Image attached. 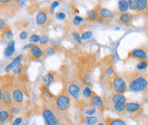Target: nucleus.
<instances>
[{
	"label": "nucleus",
	"mask_w": 148,
	"mask_h": 125,
	"mask_svg": "<svg viewBox=\"0 0 148 125\" xmlns=\"http://www.w3.org/2000/svg\"><path fill=\"white\" fill-rule=\"evenodd\" d=\"M125 80L127 83V89L131 92L139 93L146 90L148 87V78L146 74L139 71L125 73Z\"/></svg>",
	"instance_id": "obj_2"
},
{
	"label": "nucleus",
	"mask_w": 148,
	"mask_h": 125,
	"mask_svg": "<svg viewBox=\"0 0 148 125\" xmlns=\"http://www.w3.org/2000/svg\"><path fill=\"white\" fill-rule=\"evenodd\" d=\"M42 117L45 125H59L61 121L60 118L56 114V112L49 105L43 106Z\"/></svg>",
	"instance_id": "obj_4"
},
{
	"label": "nucleus",
	"mask_w": 148,
	"mask_h": 125,
	"mask_svg": "<svg viewBox=\"0 0 148 125\" xmlns=\"http://www.w3.org/2000/svg\"><path fill=\"white\" fill-rule=\"evenodd\" d=\"M110 101L113 104H116V103H127V98L125 97V95L123 94H117V93H114L110 95Z\"/></svg>",
	"instance_id": "obj_20"
},
{
	"label": "nucleus",
	"mask_w": 148,
	"mask_h": 125,
	"mask_svg": "<svg viewBox=\"0 0 148 125\" xmlns=\"http://www.w3.org/2000/svg\"><path fill=\"white\" fill-rule=\"evenodd\" d=\"M70 96L67 89H63L58 95L55 96L52 102L49 105L51 109L56 112V114L61 118L64 117L70 107Z\"/></svg>",
	"instance_id": "obj_3"
},
{
	"label": "nucleus",
	"mask_w": 148,
	"mask_h": 125,
	"mask_svg": "<svg viewBox=\"0 0 148 125\" xmlns=\"http://www.w3.org/2000/svg\"><path fill=\"white\" fill-rule=\"evenodd\" d=\"M104 124L106 125H127L123 119L118 118H106Z\"/></svg>",
	"instance_id": "obj_21"
},
{
	"label": "nucleus",
	"mask_w": 148,
	"mask_h": 125,
	"mask_svg": "<svg viewBox=\"0 0 148 125\" xmlns=\"http://www.w3.org/2000/svg\"><path fill=\"white\" fill-rule=\"evenodd\" d=\"M89 105L92 106V107H94V108H97L99 109L101 113H103L106 106L104 104V101L102 100V98L98 95L96 94L94 91L92 92V95H91V97L89 99Z\"/></svg>",
	"instance_id": "obj_9"
},
{
	"label": "nucleus",
	"mask_w": 148,
	"mask_h": 125,
	"mask_svg": "<svg viewBox=\"0 0 148 125\" xmlns=\"http://www.w3.org/2000/svg\"><path fill=\"white\" fill-rule=\"evenodd\" d=\"M27 56L31 61H40L43 58H45L43 47L40 44L38 43H33L30 49H28Z\"/></svg>",
	"instance_id": "obj_7"
},
{
	"label": "nucleus",
	"mask_w": 148,
	"mask_h": 125,
	"mask_svg": "<svg viewBox=\"0 0 148 125\" xmlns=\"http://www.w3.org/2000/svg\"><path fill=\"white\" fill-rule=\"evenodd\" d=\"M27 37H28V34H27V32L26 31H22L21 33H20V35H19V38H20V39H21V40L27 39Z\"/></svg>",
	"instance_id": "obj_45"
},
{
	"label": "nucleus",
	"mask_w": 148,
	"mask_h": 125,
	"mask_svg": "<svg viewBox=\"0 0 148 125\" xmlns=\"http://www.w3.org/2000/svg\"><path fill=\"white\" fill-rule=\"evenodd\" d=\"M8 109H9V111H10V114H11V116H12V117H14V116H16V115L19 114L21 111V108L20 107V105H15V104L13 105L12 106L9 107Z\"/></svg>",
	"instance_id": "obj_27"
},
{
	"label": "nucleus",
	"mask_w": 148,
	"mask_h": 125,
	"mask_svg": "<svg viewBox=\"0 0 148 125\" xmlns=\"http://www.w3.org/2000/svg\"><path fill=\"white\" fill-rule=\"evenodd\" d=\"M142 111L141 105L138 102H127L126 103V112L128 113H137Z\"/></svg>",
	"instance_id": "obj_16"
},
{
	"label": "nucleus",
	"mask_w": 148,
	"mask_h": 125,
	"mask_svg": "<svg viewBox=\"0 0 148 125\" xmlns=\"http://www.w3.org/2000/svg\"><path fill=\"white\" fill-rule=\"evenodd\" d=\"M21 123H22V118L21 117H18V118H16L13 120L11 125H21Z\"/></svg>",
	"instance_id": "obj_42"
},
{
	"label": "nucleus",
	"mask_w": 148,
	"mask_h": 125,
	"mask_svg": "<svg viewBox=\"0 0 148 125\" xmlns=\"http://www.w3.org/2000/svg\"><path fill=\"white\" fill-rule=\"evenodd\" d=\"M128 57L134 58L139 61H147L148 54L143 48H135L129 52Z\"/></svg>",
	"instance_id": "obj_11"
},
{
	"label": "nucleus",
	"mask_w": 148,
	"mask_h": 125,
	"mask_svg": "<svg viewBox=\"0 0 148 125\" xmlns=\"http://www.w3.org/2000/svg\"><path fill=\"white\" fill-rule=\"evenodd\" d=\"M148 10L147 0H136V11L139 13H144Z\"/></svg>",
	"instance_id": "obj_24"
},
{
	"label": "nucleus",
	"mask_w": 148,
	"mask_h": 125,
	"mask_svg": "<svg viewBox=\"0 0 148 125\" xmlns=\"http://www.w3.org/2000/svg\"><path fill=\"white\" fill-rule=\"evenodd\" d=\"M59 4H60V3L58 2V1H55V2H53L51 4V7H50V12H53V10H54V9L56 8V7H58V6H59Z\"/></svg>",
	"instance_id": "obj_43"
},
{
	"label": "nucleus",
	"mask_w": 148,
	"mask_h": 125,
	"mask_svg": "<svg viewBox=\"0 0 148 125\" xmlns=\"http://www.w3.org/2000/svg\"><path fill=\"white\" fill-rule=\"evenodd\" d=\"M0 23H1V25H0L1 31H3V27L4 28V26H5V22H4V21H3V19H1V20H0Z\"/></svg>",
	"instance_id": "obj_47"
},
{
	"label": "nucleus",
	"mask_w": 148,
	"mask_h": 125,
	"mask_svg": "<svg viewBox=\"0 0 148 125\" xmlns=\"http://www.w3.org/2000/svg\"><path fill=\"white\" fill-rule=\"evenodd\" d=\"M12 118L13 117L11 116L9 109L7 107L5 108H1V111H0V121H1V124H4L6 122H11L12 121Z\"/></svg>",
	"instance_id": "obj_18"
},
{
	"label": "nucleus",
	"mask_w": 148,
	"mask_h": 125,
	"mask_svg": "<svg viewBox=\"0 0 148 125\" xmlns=\"http://www.w3.org/2000/svg\"><path fill=\"white\" fill-rule=\"evenodd\" d=\"M12 97H13V101L15 105H21L23 103V101H24L23 91L17 85H15L12 87Z\"/></svg>",
	"instance_id": "obj_13"
},
{
	"label": "nucleus",
	"mask_w": 148,
	"mask_h": 125,
	"mask_svg": "<svg viewBox=\"0 0 148 125\" xmlns=\"http://www.w3.org/2000/svg\"><path fill=\"white\" fill-rule=\"evenodd\" d=\"M50 10L48 9H41L40 10L37 15H36V17H35V21H36V24L37 26H46L48 25H50V22H51V16H50Z\"/></svg>",
	"instance_id": "obj_8"
},
{
	"label": "nucleus",
	"mask_w": 148,
	"mask_h": 125,
	"mask_svg": "<svg viewBox=\"0 0 148 125\" xmlns=\"http://www.w3.org/2000/svg\"><path fill=\"white\" fill-rule=\"evenodd\" d=\"M40 95L42 97V99L44 100V101L47 105H50L52 101L54 100L55 96L49 89V87L45 86V84H41V86L40 87Z\"/></svg>",
	"instance_id": "obj_12"
},
{
	"label": "nucleus",
	"mask_w": 148,
	"mask_h": 125,
	"mask_svg": "<svg viewBox=\"0 0 148 125\" xmlns=\"http://www.w3.org/2000/svg\"><path fill=\"white\" fill-rule=\"evenodd\" d=\"M95 112H96V109L94 107H91L90 109H86L85 111V114H86L88 116H92Z\"/></svg>",
	"instance_id": "obj_41"
},
{
	"label": "nucleus",
	"mask_w": 148,
	"mask_h": 125,
	"mask_svg": "<svg viewBox=\"0 0 148 125\" xmlns=\"http://www.w3.org/2000/svg\"><path fill=\"white\" fill-rule=\"evenodd\" d=\"M15 43H16V42L14 41V40H10V41L8 43L6 48L3 49V55L6 58L11 57L13 55V54L15 53V51H16Z\"/></svg>",
	"instance_id": "obj_19"
},
{
	"label": "nucleus",
	"mask_w": 148,
	"mask_h": 125,
	"mask_svg": "<svg viewBox=\"0 0 148 125\" xmlns=\"http://www.w3.org/2000/svg\"><path fill=\"white\" fill-rule=\"evenodd\" d=\"M71 36H72L73 39H74V40H75V41L77 42L78 43H82V38H81V36H80V34H79L78 32H72Z\"/></svg>",
	"instance_id": "obj_37"
},
{
	"label": "nucleus",
	"mask_w": 148,
	"mask_h": 125,
	"mask_svg": "<svg viewBox=\"0 0 148 125\" xmlns=\"http://www.w3.org/2000/svg\"><path fill=\"white\" fill-rule=\"evenodd\" d=\"M40 38H41V36H40L38 34H32L31 37L29 38V42H30V43H38L40 41Z\"/></svg>",
	"instance_id": "obj_31"
},
{
	"label": "nucleus",
	"mask_w": 148,
	"mask_h": 125,
	"mask_svg": "<svg viewBox=\"0 0 148 125\" xmlns=\"http://www.w3.org/2000/svg\"><path fill=\"white\" fill-rule=\"evenodd\" d=\"M22 58H23V55H19L18 56H16V58L13 59V61H11V63L13 64L14 67H16V66H18L19 64H21V61H22Z\"/></svg>",
	"instance_id": "obj_34"
},
{
	"label": "nucleus",
	"mask_w": 148,
	"mask_h": 125,
	"mask_svg": "<svg viewBox=\"0 0 148 125\" xmlns=\"http://www.w3.org/2000/svg\"><path fill=\"white\" fill-rule=\"evenodd\" d=\"M48 42H49V37H48L47 35H43V36H41L40 41V44L41 46H45V45H47Z\"/></svg>",
	"instance_id": "obj_35"
},
{
	"label": "nucleus",
	"mask_w": 148,
	"mask_h": 125,
	"mask_svg": "<svg viewBox=\"0 0 148 125\" xmlns=\"http://www.w3.org/2000/svg\"><path fill=\"white\" fill-rule=\"evenodd\" d=\"M100 8L101 7L99 5H97L93 9L88 10L87 13H86V19L89 21H97V20L99 18V9H100Z\"/></svg>",
	"instance_id": "obj_15"
},
{
	"label": "nucleus",
	"mask_w": 148,
	"mask_h": 125,
	"mask_svg": "<svg viewBox=\"0 0 148 125\" xmlns=\"http://www.w3.org/2000/svg\"><path fill=\"white\" fill-rule=\"evenodd\" d=\"M114 110L119 113V114H123V112L126 111V103H116L113 105Z\"/></svg>",
	"instance_id": "obj_26"
},
{
	"label": "nucleus",
	"mask_w": 148,
	"mask_h": 125,
	"mask_svg": "<svg viewBox=\"0 0 148 125\" xmlns=\"http://www.w3.org/2000/svg\"><path fill=\"white\" fill-rule=\"evenodd\" d=\"M3 31H4L3 32H4L5 37H6L7 39H11L12 37H13V33H12V32H11V29H10L9 27H7V29L3 28Z\"/></svg>",
	"instance_id": "obj_36"
},
{
	"label": "nucleus",
	"mask_w": 148,
	"mask_h": 125,
	"mask_svg": "<svg viewBox=\"0 0 148 125\" xmlns=\"http://www.w3.org/2000/svg\"><path fill=\"white\" fill-rule=\"evenodd\" d=\"M148 66V62L147 61H140L136 65V69L139 72H144Z\"/></svg>",
	"instance_id": "obj_29"
},
{
	"label": "nucleus",
	"mask_w": 148,
	"mask_h": 125,
	"mask_svg": "<svg viewBox=\"0 0 148 125\" xmlns=\"http://www.w3.org/2000/svg\"><path fill=\"white\" fill-rule=\"evenodd\" d=\"M134 18V16L129 12H127V13H123V14H120L118 19H117V21L123 24V25H126V26H128L132 23V21Z\"/></svg>",
	"instance_id": "obj_17"
},
{
	"label": "nucleus",
	"mask_w": 148,
	"mask_h": 125,
	"mask_svg": "<svg viewBox=\"0 0 148 125\" xmlns=\"http://www.w3.org/2000/svg\"><path fill=\"white\" fill-rule=\"evenodd\" d=\"M128 8L131 10L136 11V0H129L128 1Z\"/></svg>",
	"instance_id": "obj_39"
},
{
	"label": "nucleus",
	"mask_w": 148,
	"mask_h": 125,
	"mask_svg": "<svg viewBox=\"0 0 148 125\" xmlns=\"http://www.w3.org/2000/svg\"><path fill=\"white\" fill-rule=\"evenodd\" d=\"M56 18L58 20V21H63L66 18V14L62 12V11H58L56 13Z\"/></svg>",
	"instance_id": "obj_40"
},
{
	"label": "nucleus",
	"mask_w": 148,
	"mask_h": 125,
	"mask_svg": "<svg viewBox=\"0 0 148 125\" xmlns=\"http://www.w3.org/2000/svg\"><path fill=\"white\" fill-rule=\"evenodd\" d=\"M96 62L93 57H81L79 63L76 65L77 69V76L82 83L86 85L91 86L92 83V74L95 69Z\"/></svg>",
	"instance_id": "obj_1"
},
{
	"label": "nucleus",
	"mask_w": 148,
	"mask_h": 125,
	"mask_svg": "<svg viewBox=\"0 0 148 125\" xmlns=\"http://www.w3.org/2000/svg\"><path fill=\"white\" fill-rule=\"evenodd\" d=\"M14 69V66H13V64L10 62L6 66H5V68H4V71L6 72H11V70H13Z\"/></svg>",
	"instance_id": "obj_44"
},
{
	"label": "nucleus",
	"mask_w": 148,
	"mask_h": 125,
	"mask_svg": "<svg viewBox=\"0 0 148 125\" xmlns=\"http://www.w3.org/2000/svg\"><path fill=\"white\" fill-rule=\"evenodd\" d=\"M23 65L22 64H19L18 66H16V67H14V69H13V72H14V74H17V75H20L21 73H23Z\"/></svg>",
	"instance_id": "obj_32"
},
{
	"label": "nucleus",
	"mask_w": 148,
	"mask_h": 125,
	"mask_svg": "<svg viewBox=\"0 0 148 125\" xmlns=\"http://www.w3.org/2000/svg\"><path fill=\"white\" fill-rule=\"evenodd\" d=\"M128 1L127 0H120L118 1V10L121 14L127 13L128 10Z\"/></svg>",
	"instance_id": "obj_25"
},
{
	"label": "nucleus",
	"mask_w": 148,
	"mask_h": 125,
	"mask_svg": "<svg viewBox=\"0 0 148 125\" xmlns=\"http://www.w3.org/2000/svg\"><path fill=\"white\" fill-rule=\"evenodd\" d=\"M58 75L56 72L50 71L45 75L43 76L41 78V80H42L43 84H45L47 87H50L52 83H54L58 80Z\"/></svg>",
	"instance_id": "obj_14"
},
{
	"label": "nucleus",
	"mask_w": 148,
	"mask_h": 125,
	"mask_svg": "<svg viewBox=\"0 0 148 125\" xmlns=\"http://www.w3.org/2000/svg\"><path fill=\"white\" fill-rule=\"evenodd\" d=\"M92 92V90H91V89L88 86H86L84 88V89L82 90V95H83V97H84L85 99L89 100L90 97H91Z\"/></svg>",
	"instance_id": "obj_30"
},
{
	"label": "nucleus",
	"mask_w": 148,
	"mask_h": 125,
	"mask_svg": "<svg viewBox=\"0 0 148 125\" xmlns=\"http://www.w3.org/2000/svg\"><path fill=\"white\" fill-rule=\"evenodd\" d=\"M98 125H105V124L104 123H100V124H99Z\"/></svg>",
	"instance_id": "obj_48"
},
{
	"label": "nucleus",
	"mask_w": 148,
	"mask_h": 125,
	"mask_svg": "<svg viewBox=\"0 0 148 125\" xmlns=\"http://www.w3.org/2000/svg\"><path fill=\"white\" fill-rule=\"evenodd\" d=\"M83 21H84V19H83L82 17H81V16H75L74 19H73V23H74L75 26H80L81 23Z\"/></svg>",
	"instance_id": "obj_38"
},
{
	"label": "nucleus",
	"mask_w": 148,
	"mask_h": 125,
	"mask_svg": "<svg viewBox=\"0 0 148 125\" xmlns=\"http://www.w3.org/2000/svg\"><path fill=\"white\" fill-rule=\"evenodd\" d=\"M67 91L70 97H72L75 101H80L82 95V91L81 87L75 83H69L67 88Z\"/></svg>",
	"instance_id": "obj_10"
},
{
	"label": "nucleus",
	"mask_w": 148,
	"mask_h": 125,
	"mask_svg": "<svg viewBox=\"0 0 148 125\" xmlns=\"http://www.w3.org/2000/svg\"><path fill=\"white\" fill-rule=\"evenodd\" d=\"M59 125H73L72 124V123L70 122V121H69V120H65V118L63 119L62 121H60V124Z\"/></svg>",
	"instance_id": "obj_46"
},
{
	"label": "nucleus",
	"mask_w": 148,
	"mask_h": 125,
	"mask_svg": "<svg viewBox=\"0 0 148 125\" xmlns=\"http://www.w3.org/2000/svg\"><path fill=\"white\" fill-rule=\"evenodd\" d=\"M92 36V31H86L82 34L81 38H82V40H87V39H90Z\"/></svg>",
	"instance_id": "obj_33"
},
{
	"label": "nucleus",
	"mask_w": 148,
	"mask_h": 125,
	"mask_svg": "<svg viewBox=\"0 0 148 125\" xmlns=\"http://www.w3.org/2000/svg\"><path fill=\"white\" fill-rule=\"evenodd\" d=\"M85 123L87 125H96L98 124V118L94 116H87L85 118Z\"/></svg>",
	"instance_id": "obj_28"
},
{
	"label": "nucleus",
	"mask_w": 148,
	"mask_h": 125,
	"mask_svg": "<svg viewBox=\"0 0 148 125\" xmlns=\"http://www.w3.org/2000/svg\"><path fill=\"white\" fill-rule=\"evenodd\" d=\"M113 12L106 8H100L99 9V17L102 18L104 21H110L113 19Z\"/></svg>",
	"instance_id": "obj_22"
},
{
	"label": "nucleus",
	"mask_w": 148,
	"mask_h": 125,
	"mask_svg": "<svg viewBox=\"0 0 148 125\" xmlns=\"http://www.w3.org/2000/svg\"><path fill=\"white\" fill-rule=\"evenodd\" d=\"M12 87L10 85V83H4L3 85L1 86L0 90L3 91V99L0 101L1 102V108L3 107V105L4 107H10L14 105V101H13V97H12Z\"/></svg>",
	"instance_id": "obj_5"
},
{
	"label": "nucleus",
	"mask_w": 148,
	"mask_h": 125,
	"mask_svg": "<svg viewBox=\"0 0 148 125\" xmlns=\"http://www.w3.org/2000/svg\"><path fill=\"white\" fill-rule=\"evenodd\" d=\"M112 90L115 93L117 94H124L128 90L127 89V83L124 78L120 76L119 74H116L112 81Z\"/></svg>",
	"instance_id": "obj_6"
},
{
	"label": "nucleus",
	"mask_w": 148,
	"mask_h": 125,
	"mask_svg": "<svg viewBox=\"0 0 148 125\" xmlns=\"http://www.w3.org/2000/svg\"><path fill=\"white\" fill-rule=\"evenodd\" d=\"M43 51H44V55L45 58L48 57V56H51L54 54H56V52L58 51V47L55 45H45V46H42Z\"/></svg>",
	"instance_id": "obj_23"
}]
</instances>
